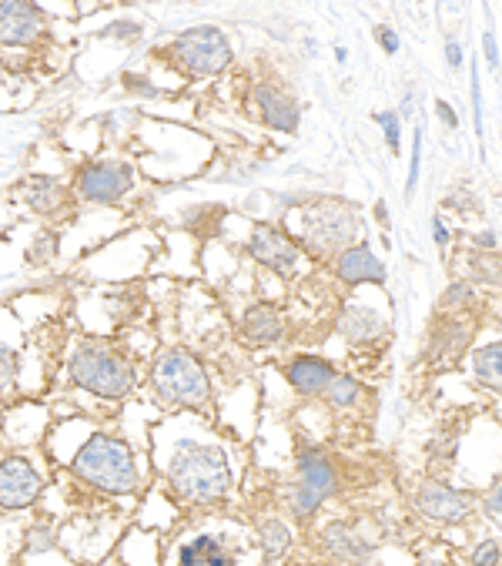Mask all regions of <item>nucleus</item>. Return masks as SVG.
<instances>
[{
	"instance_id": "22",
	"label": "nucleus",
	"mask_w": 502,
	"mask_h": 566,
	"mask_svg": "<svg viewBox=\"0 0 502 566\" xmlns=\"http://www.w3.org/2000/svg\"><path fill=\"white\" fill-rule=\"evenodd\" d=\"M355 396H359V386H355L352 379H335L332 386H328V402H332V406H352Z\"/></svg>"
},
{
	"instance_id": "28",
	"label": "nucleus",
	"mask_w": 502,
	"mask_h": 566,
	"mask_svg": "<svg viewBox=\"0 0 502 566\" xmlns=\"http://www.w3.org/2000/svg\"><path fill=\"white\" fill-rule=\"evenodd\" d=\"M419 155H422V131H415V148H412V171H409V191L415 188V178H419Z\"/></svg>"
},
{
	"instance_id": "18",
	"label": "nucleus",
	"mask_w": 502,
	"mask_h": 566,
	"mask_svg": "<svg viewBox=\"0 0 502 566\" xmlns=\"http://www.w3.org/2000/svg\"><path fill=\"white\" fill-rule=\"evenodd\" d=\"M21 198H24L34 211H41V215H51V211L61 208L64 188H61V181H54V178H31V181H27V185L21 188Z\"/></svg>"
},
{
	"instance_id": "4",
	"label": "nucleus",
	"mask_w": 502,
	"mask_h": 566,
	"mask_svg": "<svg viewBox=\"0 0 502 566\" xmlns=\"http://www.w3.org/2000/svg\"><path fill=\"white\" fill-rule=\"evenodd\" d=\"M71 379L81 389L104 399H121L134 389V372L121 356L104 345H81L71 359Z\"/></svg>"
},
{
	"instance_id": "26",
	"label": "nucleus",
	"mask_w": 502,
	"mask_h": 566,
	"mask_svg": "<svg viewBox=\"0 0 502 566\" xmlns=\"http://www.w3.org/2000/svg\"><path fill=\"white\" fill-rule=\"evenodd\" d=\"M379 121H382V128H385V141H389V148L399 151V121H395V114L385 111Z\"/></svg>"
},
{
	"instance_id": "20",
	"label": "nucleus",
	"mask_w": 502,
	"mask_h": 566,
	"mask_svg": "<svg viewBox=\"0 0 502 566\" xmlns=\"http://www.w3.org/2000/svg\"><path fill=\"white\" fill-rule=\"evenodd\" d=\"M339 329L342 335H349L352 342H365L369 335H375L382 329L379 315L372 309H362V305H352V309H345V315L339 319Z\"/></svg>"
},
{
	"instance_id": "3",
	"label": "nucleus",
	"mask_w": 502,
	"mask_h": 566,
	"mask_svg": "<svg viewBox=\"0 0 502 566\" xmlns=\"http://www.w3.org/2000/svg\"><path fill=\"white\" fill-rule=\"evenodd\" d=\"M151 382L164 406L201 409L211 396V382L205 376V369H201V362L181 349L164 352V356L154 362Z\"/></svg>"
},
{
	"instance_id": "30",
	"label": "nucleus",
	"mask_w": 502,
	"mask_h": 566,
	"mask_svg": "<svg viewBox=\"0 0 502 566\" xmlns=\"http://www.w3.org/2000/svg\"><path fill=\"white\" fill-rule=\"evenodd\" d=\"M482 47H486V61L489 67L499 64V54H496V37H492V31H486V37H482Z\"/></svg>"
},
{
	"instance_id": "12",
	"label": "nucleus",
	"mask_w": 502,
	"mask_h": 566,
	"mask_svg": "<svg viewBox=\"0 0 502 566\" xmlns=\"http://www.w3.org/2000/svg\"><path fill=\"white\" fill-rule=\"evenodd\" d=\"M415 506H419L426 516H432V520L459 523L462 516H469V510H472V496L456 493V489H446L439 483H426L419 493H415Z\"/></svg>"
},
{
	"instance_id": "9",
	"label": "nucleus",
	"mask_w": 502,
	"mask_h": 566,
	"mask_svg": "<svg viewBox=\"0 0 502 566\" xmlns=\"http://www.w3.org/2000/svg\"><path fill=\"white\" fill-rule=\"evenodd\" d=\"M335 489V469L322 453L302 456V483L295 489V513L308 516L315 513L328 493Z\"/></svg>"
},
{
	"instance_id": "16",
	"label": "nucleus",
	"mask_w": 502,
	"mask_h": 566,
	"mask_svg": "<svg viewBox=\"0 0 502 566\" xmlns=\"http://www.w3.org/2000/svg\"><path fill=\"white\" fill-rule=\"evenodd\" d=\"M278 335H282V319L275 315V309L255 305V309L245 315V339L251 345H272L278 342Z\"/></svg>"
},
{
	"instance_id": "6",
	"label": "nucleus",
	"mask_w": 502,
	"mask_h": 566,
	"mask_svg": "<svg viewBox=\"0 0 502 566\" xmlns=\"http://www.w3.org/2000/svg\"><path fill=\"white\" fill-rule=\"evenodd\" d=\"M305 228H308V242H312L318 252H328V248H342L355 238V215L345 205H335V201H322L305 215Z\"/></svg>"
},
{
	"instance_id": "23",
	"label": "nucleus",
	"mask_w": 502,
	"mask_h": 566,
	"mask_svg": "<svg viewBox=\"0 0 502 566\" xmlns=\"http://www.w3.org/2000/svg\"><path fill=\"white\" fill-rule=\"evenodd\" d=\"M54 252H57V238H54L51 232H41V235H37L34 248H31V252H27V258L41 265V262H47V258H54Z\"/></svg>"
},
{
	"instance_id": "25",
	"label": "nucleus",
	"mask_w": 502,
	"mask_h": 566,
	"mask_svg": "<svg viewBox=\"0 0 502 566\" xmlns=\"http://www.w3.org/2000/svg\"><path fill=\"white\" fill-rule=\"evenodd\" d=\"M472 563H476V566H496L499 563V543H492V540L479 543L476 546V556H472Z\"/></svg>"
},
{
	"instance_id": "35",
	"label": "nucleus",
	"mask_w": 502,
	"mask_h": 566,
	"mask_svg": "<svg viewBox=\"0 0 502 566\" xmlns=\"http://www.w3.org/2000/svg\"><path fill=\"white\" fill-rule=\"evenodd\" d=\"M446 238H449V235H446V228H442V222H436V242L442 245V242H446Z\"/></svg>"
},
{
	"instance_id": "33",
	"label": "nucleus",
	"mask_w": 502,
	"mask_h": 566,
	"mask_svg": "<svg viewBox=\"0 0 502 566\" xmlns=\"http://www.w3.org/2000/svg\"><path fill=\"white\" fill-rule=\"evenodd\" d=\"M446 57H449V64H452V67H459V61H462V54H459V47H456V44H449Z\"/></svg>"
},
{
	"instance_id": "17",
	"label": "nucleus",
	"mask_w": 502,
	"mask_h": 566,
	"mask_svg": "<svg viewBox=\"0 0 502 566\" xmlns=\"http://www.w3.org/2000/svg\"><path fill=\"white\" fill-rule=\"evenodd\" d=\"M181 566H231V556L221 550L215 536H195L191 543L181 546Z\"/></svg>"
},
{
	"instance_id": "8",
	"label": "nucleus",
	"mask_w": 502,
	"mask_h": 566,
	"mask_svg": "<svg viewBox=\"0 0 502 566\" xmlns=\"http://www.w3.org/2000/svg\"><path fill=\"white\" fill-rule=\"evenodd\" d=\"M41 496V476L21 456L0 463V510H27Z\"/></svg>"
},
{
	"instance_id": "15",
	"label": "nucleus",
	"mask_w": 502,
	"mask_h": 566,
	"mask_svg": "<svg viewBox=\"0 0 502 566\" xmlns=\"http://www.w3.org/2000/svg\"><path fill=\"white\" fill-rule=\"evenodd\" d=\"M255 101L262 108V118L265 124H272L278 131H295L298 128V108L292 98H285L282 91L275 88H258L255 91Z\"/></svg>"
},
{
	"instance_id": "2",
	"label": "nucleus",
	"mask_w": 502,
	"mask_h": 566,
	"mask_svg": "<svg viewBox=\"0 0 502 566\" xmlns=\"http://www.w3.org/2000/svg\"><path fill=\"white\" fill-rule=\"evenodd\" d=\"M74 476L84 483L104 489V493H134L138 486V466H134L131 449L111 436H91L74 456Z\"/></svg>"
},
{
	"instance_id": "31",
	"label": "nucleus",
	"mask_w": 502,
	"mask_h": 566,
	"mask_svg": "<svg viewBox=\"0 0 502 566\" xmlns=\"http://www.w3.org/2000/svg\"><path fill=\"white\" fill-rule=\"evenodd\" d=\"M379 37H382L385 51H389V54H395V47H399V37H395V34L389 31V27H382V31H379Z\"/></svg>"
},
{
	"instance_id": "21",
	"label": "nucleus",
	"mask_w": 502,
	"mask_h": 566,
	"mask_svg": "<svg viewBox=\"0 0 502 566\" xmlns=\"http://www.w3.org/2000/svg\"><path fill=\"white\" fill-rule=\"evenodd\" d=\"M288 543H292V536H288V530L282 523H268L262 530V546H265V553L272 556V560L288 550Z\"/></svg>"
},
{
	"instance_id": "24",
	"label": "nucleus",
	"mask_w": 502,
	"mask_h": 566,
	"mask_svg": "<svg viewBox=\"0 0 502 566\" xmlns=\"http://www.w3.org/2000/svg\"><path fill=\"white\" fill-rule=\"evenodd\" d=\"M14 376H17V352L11 345L0 342V389H4Z\"/></svg>"
},
{
	"instance_id": "27",
	"label": "nucleus",
	"mask_w": 502,
	"mask_h": 566,
	"mask_svg": "<svg viewBox=\"0 0 502 566\" xmlns=\"http://www.w3.org/2000/svg\"><path fill=\"white\" fill-rule=\"evenodd\" d=\"M462 302H472V289H466V285H452V289L442 295V305H462Z\"/></svg>"
},
{
	"instance_id": "10",
	"label": "nucleus",
	"mask_w": 502,
	"mask_h": 566,
	"mask_svg": "<svg viewBox=\"0 0 502 566\" xmlns=\"http://www.w3.org/2000/svg\"><path fill=\"white\" fill-rule=\"evenodd\" d=\"M128 188H131V168L111 165V161L88 165L81 171V178H77V191L88 201H98V205H111V201H118Z\"/></svg>"
},
{
	"instance_id": "13",
	"label": "nucleus",
	"mask_w": 502,
	"mask_h": 566,
	"mask_svg": "<svg viewBox=\"0 0 502 566\" xmlns=\"http://www.w3.org/2000/svg\"><path fill=\"white\" fill-rule=\"evenodd\" d=\"M339 278L342 282H352V285L355 282H385V268L369 248L355 245V248H345L339 255Z\"/></svg>"
},
{
	"instance_id": "7",
	"label": "nucleus",
	"mask_w": 502,
	"mask_h": 566,
	"mask_svg": "<svg viewBox=\"0 0 502 566\" xmlns=\"http://www.w3.org/2000/svg\"><path fill=\"white\" fill-rule=\"evenodd\" d=\"M47 31V17L31 0H7L0 4V44L27 47L41 41Z\"/></svg>"
},
{
	"instance_id": "5",
	"label": "nucleus",
	"mask_w": 502,
	"mask_h": 566,
	"mask_svg": "<svg viewBox=\"0 0 502 566\" xmlns=\"http://www.w3.org/2000/svg\"><path fill=\"white\" fill-rule=\"evenodd\" d=\"M175 57L195 78L221 74L231 61V44L218 27H191L175 41Z\"/></svg>"
},
{
	"instance_id": "34",
	"label": "nucleus",
	"mask_w": 502,
	"mask_h": 566,
	"mask_svg": "<svg viewBox=\"0 0 502 566\" xmlns=\"http://www.w3.org/2000/svg\"><path fill=\"white\" fill-rule=\"evenodd\" d=\"M479 245L492 248V245H496V238H492V232H482V235H479Z\"/></svg>"
},
{
	"instance_id": "14",
	"label": "nucleus",
	"mask_w": 502,
	"mask_h": 566,
	"mask_svg": "<svg viewBox=\"0 0 502 566\" xmlns=\"http://www.w3.org/2000/svg\"><path fill=\"white\" fill-rule=\"evenodd\" d=\"M288 382H292L298 392H305V396H315V392L332 386L335 376H332V369H328V362L302 356V359H295L292 366H288Z\"/></svg>"
},
{
	"instance_id": "19",
	"label": "nucleus",
	"mask_w": 502,
	"mask_h": 566,
	"mask_svg": "<svg viewBox=\"0 0 502 566\" xmlns=\"http://www.w3.org/2000/svg\"><path fill=\"white\" fill-rule=\"evenodd\" d=\"M472 372H476V379L482 386L502 396V342L476 349V356H472Z\"/></svg>"
},
{
	"instance_id": "32",
	"label": "nucleus",
	"mask_w": 502,
	"mask_h": 566,
	"mask_svg": "<svg viewBox=\"0 0 502 566\" xmlns=\"http://www.w3.org/2000/svg\"><path fill=\"white\" fill-rule=\"evenodd\" d=\"M439 118L446 121L449 128H456V114H452V108H449V104H442V101H439Z\"/></svg>"
},
{
	"instance_id": "11",
	"label": "nucleus",
	"mask_w": 502,
	"mask_h": 566,
	"mask_svg": "<svg viewBox=\"0 0 502 566\" xmlns=\"http://www.w3.org/2000/svg\"><path fill=\"white\" fill-rule=\"evenodd\" d=\"M251 255L262 265H268L278 275H292L298 265V248L288 235H282L272 225H258L255 235H251Z\"/></svg>"
},
{
	"instance_id": "29",
	"label": "nucleus",
	"mask_w": 502,
	"mask_h": 566,
	"mask_svg": "<svg viewBox=\"0 0 502 566\" xmlns=\"http://www.w3.org/2000/svg\"><path fill=\"white\" fill-rule=\"evenodd\" d=\"M486 510H489V516H496V520H502V486L492 489V496L486 500Z\"/></svg>"
},
{
	"instance_id": "1",
	"label": "nucleus",
	"mask_w": 502,
	"mask_h": 566,
	"mask_svg": "<svg viewBox=\"0 0 502 566\" xmlns=\"http://www.w3.org/2000/svg\"><path fill=\"white\" fill-rule=\"evenodd\" d=\"M231 469L221 449L185 443L171 459V486L188 503H215L228 493Z\"/></svg>"
}]
</instances>
